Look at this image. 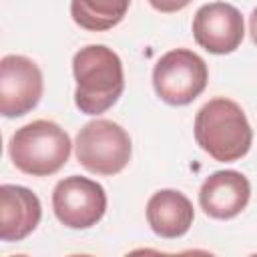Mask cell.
<instances>
[{"label":"cell","instance_id":"30bf717a","mask_svg":"<svg viewBox=\"0 0 257 257\" xmlns=\"http://www.w3.org/2000/svg\"><path fill=\"white\" fill-rule=\"evenodd\" d=\"M40 199L26 187H0V239L6 243L26 239L40 223Z\"/></svg>","mask_w":257,"mask_h":257},{"label":"cell","instance_id":"ba28073f","mask_svg":"<svg viewBox=\"0 0 257 257\" xmlns=\"http://www.w3.org/2000/svg\"><path fill=\"white\" fill-rule=\"evenodd\" d=\"M195 42L211 54H229L239 48L245 36L241 12L227 2L203 4L193 18Z\"/></svg>","mask_w":257,"mask_h":257},{"label":"cell","instance_id":"52a82bcc","mask_svg":"<svg viewBox=\"0 0 257 257\" xmlns=\"http://www.w3.org/2000/svg\"><path fill=\"white\" fill-rule=\"evenodd\" d=\"M44 80L34 60L8 54L0 60V112L8 118L24 116L42 98Z\"/></svg>","mask_w":257,"mask_h":257},{"label":"cell","instance_id":"6da1fadb","mask_svg":"<svg viewBox=\"0 0 257 257\" xmlns=\"http://www.w3.org/2000/svg\"><path fill=\"white\" fill-rule=\"evenodd\" d=\"M76 80L74 104L84 114L108 110L124 90V72L118 54L104 44H88L72 58Z\"/></svg>","mask_w":257,"mask_h":257},{"label":"cell","instance_id":"9c48e42d","mask_svg":"<svg viewBox=\"0 0 257 257\" xmlns=\"http://www.w3.org/2000/svg\"><path fill=\"white\" fill-rule=\"evenodd\" d=\"M251 185L239 171H217L209 175L199 189V205L213 219H233L249 203Z\"/></svg>","mask_w":257,"mask_h":257},{"label":"cell","instance_id":"5bb4252c","mask_svg":"<svg viewBox=\"0 0 257 257\" xmlns=\"http://www.w3.org/2000/svg\"><path fill=\"white\" fill-rule=\"evenodd\" d=\"M249 32H251V38H253V42L257 44V8L251 12V16H249Z\"/></svg>","mask_w":257,"mask_h":257},{"label":"cell","instance_id":"4fadbf2b","mask_svg":"<svg viewBox=\"0 0 257 257\" xmlns=\"http://www.w3.org/2000/svg\"><path fill=\"white\" fill-rule=\"evenodd\" d=\"M191 0H149V4L159 10V12H165V14H171V12H179L183 10L185 6H189Z\"/></svg>","mask_w":257,"mask_h":257},{"label":"cell","instance_id":"7a4b0ae2","mask_svg":"<svg viewBox=\"0 0 257 257\" xmlns=\"http://www.w3.org/2000/svg\"><path fill=\"white\" fill-rule=\"evenodd\" d=\"M195 141L215 161L243 159L253 143L251 124L243 108L231 98H211L195 116Z\"/></svg>","mask_w":257,"mask_h":257},{"label":"cell","instance_id":"8992f818","mask_svg":"<svg viewBox=\"0 0 257 257\" xmlns=\"http://www.w3.org/2000/svg\"><path fill=\"white\" fill-rule=\"evenodd\" d=\"M52 209L64 227L88 229L96 225L106 211L104 187L80 175L66 177L58 181L52 191Z\"/></svg>","mask_w":257,"mask_h":257},{"label":"cell","instance_id":"277c9868","mask_svg":"<svg viewBox=\"0 0 257 257\" xmlns=\"http://www.w3.org/2000/svg\"><path fill=\"white\" fill-rule=\"evenodd\" d=\"M76 159L94 175H116L120 173L133 155L128 133L106 118L86 122L76 135Z\"/></svg>","mask_w":257,"mask_h":257},{"label":"cell","instance_id":"5b68a950","mask_svg":"<svg viewBox=\"0 0 257 257\" xmlns=\"http://www.w3.org/2000/svg\"><path fill=\"white\" fill-rule=\"evenodd\" d=\"M207 62L189 48L165 52L153 68V86L161 100L173 106L193 102L207 86Z\"/></svg>","mask_w":257,"mask_h":257},{"label":"cell","instance_id":"3957f363","mask_svg":"<svg viewBox=\"0 0 257 257\" xmlns=\"http://www.w3.org/2000/svg\"><path fill=\"white\" fill-rule=\"evenodd\" d=\"M70 147V137L62 126L38 118L12 135L8 153L18 171L32 177H48L66 165Z\"/></svg>","mask_w":257,"mask_h":257},{"label":"cell","instance_id":"8fae6325","mask_svg":"<svg viewBox=\"0 0 257 257\" xmlns=\"http://www.w3.org/2000/svg\"><path fill=\"white\" fill-rule=\"evenodd\" d=\"M195 219L193 203L175 189L157 191L147 203V223L163 239L183 237Z\"/></svg>","mask_w":257,"mask_h":257},{"label":"cell","instance_id":"7c38bea8","mask_svg":"<svg viewBox=\"0 0 257 257\" xmlns=\"http://www.w3.org/2000/svg\"><path fill=\"white\" fill-rule=\"evenodd\" d=\"M131 0H70L72 20L92 32L114 28L128 12Z\"/></svg>","mask_w":257,"mask_h":257}]
</instances>
